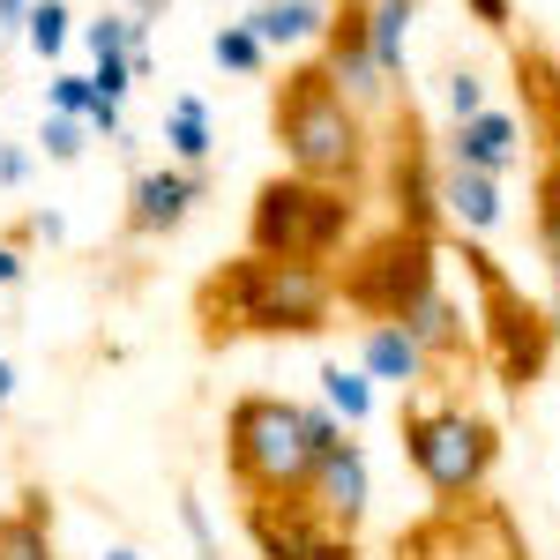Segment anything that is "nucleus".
Segmentation results:
<instances>
[{
  "mask_svg": "<svg viewBox=\"0 0 560 560\" xmlns=\"http://www.w3.org/2000/svg\"><path fill=\"white\" fill-rule=\"evenodd\" d=\"M8 284H23V240H15V232L0 240V292H8Z\"/></svg>",
  "mask_w": 560,
  "mask_h": 560,
  "instance_id": "c85d7f7f",
  "label": "nucleus"
},
{
  "mask_svg": "<svg viewBox=\"0 0 560 560\" xmlns=\"http://www.w3.org/2000/svg\"><path fill=\"white\" fill-rule=\"evenodd\" d=\"M322 68L337 75V90H345L351 105H366V113L396 105V83L382 75V52H374V15H366V0H329Z\"/></svg>",
  "mask_w": 560,
  "mask_h": 560,
  "instance_id": "1a4fd4ad",
  "label": "nucleus"
},
{
  "mask_svg": "<svg viewBox=\"0 0 560 560\" xmlns=\"http://www.w3.org/2000/svg\"><path fill=\"white\" fill-rule=\"evenodd\" d=\"M135 75H142L135 60H97V68H90V83H97V97H128V90H135Z\"/></svg>",
  "mask_w": 560,
  "mask_h": 560,
  "instance_id": "bb28decb",
  "label": "nucleus"
},
{
  "mask_svg": "<svg viewBox=\"0 0 560 560\" xmlns=\"http://www.w3.org/2000/svg\"><path fill=\"white\" fill-rule=\"evenodd\" d=\"M530 240H538L546 277H560V173L553 165H538V187H530Z\"/></svg>",
  "mask_w": 560,
  "mask_h": 560,
  "instance_id": "aec40b11",
  "label": "nucleus"
},
{
  "mask_svg": "<svg viewBox=\"0 0 560 560\" xmlns=\"http://www.w3.org/2000/svg\"><path fill=\"white\" fill-rule=\"evenodd\" d=\"M247 31H255V38L269 45V60H277V52L314 45L329 31V0H261V8H247Z\"/></svg>",
  "mask_w": 560,
  "mask_h": 560,
  "instance_id": "dca6fc26",
  "label": "nucleus"
},
{
  "mask_svg": "<svg viewBox=\"0 0 560 560\" xmlns=\"http://www.w3.org/2000/svg\"><path fill=\"white\" fill-rule=\"evenodd\" d=\"M546 322H553V337H560V277H553V292H546Z\"/></svg>",
  "mask_w": 560,
  "mask_h": 560,
  "instance_id": "473e14b6",
  "label": "nucleus"
},
{
  "mask_svg": "<svg viewBox=\"0 0 560 560\" xmlns=\"http://www.w3.org/2000/svg\"><path fill=\"white\" fill-rule=\"evenodd\" d=\"M269 135L284 150V173L329 179V187H366V173H374L366 105H351L322 60L284 68V83L269 90Z\"/></svg>",
  "mask_w": 560,
  "mask_h": 560,
  "instance_id": "7ed1b4c3",
  "label": "nucleus"
},
{
  "mask_svg": "<svg viewBox=\"0 0 560 560\" xmlns=\"http://www.w3.org/2000/svg\"><path fill=\"white\" fill-rule=\"evenodd\" d=\"M45 105H52V113H68V120H90L97 83H90V75H52V83H45Z\"/></svg>",
  "mask_w": 560,
  "mask_h": 560,
  "instance_id": "a878e982",
  "label": "nucleus"
},
{
  "mask_svg": "<svg viewBox=\"0 0 560 560\" xmlns=\"http://www.w3.org/2000/svg\"><path fill=\"white\" fill-rule=\"evenodd\" d=\"M165 142H173V165H210V113H202V97H179L173 113H165Z\"/></svg>",
  "mask_w": 560,
  "mask_h": 560,
  "instance_id": "412c9836",
  "label": "nucleus"
},
{
  "mask_svg": "<svg viewBox=\"0 0 560 560\" xmlns=\"http://www.w3.org/2000/svg\"><path fill=\"white\" fill-rule=\"evenodd\" d=\"M23 179H31V150L8 142V150H0V187H23Z\"/></svg>",
  "mask_w": 560,
  "mask_h": 560,
  "instance_id": "c756f323",
  "label": "nucleus"
},
{
  "mask_svg": "<svg viewBox=\"0 0 560 560\" xmlns=\"http://www.w3.org/2000/svg\"><path fill=\"white\" fill-rule=\"evenodd\" d=\"M0 560H60L52 553V501L23 493V509L0 516Z\"/></svg>",
  "mask_w": 560,
  "mask_h": 560,
  "instance_id": "f3484780",
  "label": "nucleus"
},
{
  "mask_svg": "<svg viewBox=\"0 0 560 560\" xmlns=\"http://www.w3.org/2000/svg\"><path fill=\"white\" fill-rule=\"evenodd\" d=\"M374 15V52H382V75L404 97V52H411V23H419V0H366Z\"/></svg>",
  "mask_w": 560,
  "mask_h": 560,
  "instance_id": "a211bd4d",
  "label": "nucleus"
},
{
  "mask_svg": "<svg viewBox=\"0 0 560 560\" xmlns=\"http://www.w3.org/2000/svg\"><path fill=\"white\" fill-rule=\"evenodd\" d=\"M23 38H31V52H68V38H75V15H68V0H38L31 8V23H23Z\"/></svg>",
  "mask_w": 560,
  "mask_h": 560,
  "instance_id": "5701e85b",
  "label": "nucleus"
},
{
  "mask_svg": "<svg viewBox=\"0 0 560 560\" xmlns=\"http://www.w3.org/2000/svg\"><path fill=\"white\" fill-rule=\"evenodd\" d=\"M433 292H441V232L396 224V217L382 232H359L351 255L337 261V300L359 322H411Z\"/></svg>",
  "mask_w": 560,
  "mask_h": 560,
  "instance_id": "39448f33",
  "label": "nucleus"
},
{
  "mask_svg": "<svg viewBox=\"0 0 560 560\" xmlns=\"http://www.w3.org/2000/svg\"><path fill=\"white\" fill-rule=\"evenodd\" d=\"M31 8H38V0H0V31H23V23H31Z\"/></svg>",
  "mask_w": 560,
  "mask_h": 560,
  "instance_id": "2f4dec72",
  "label": "nucleus"
},
{
  "mask_svg": "<svg viewBox=\"0 0 560 560\" xmlns=\"http://www.w3.org/2000/svg\"><path fill=\"white\" fill-rule=\"evenodd\" d=\"M456 247H464V269H471V284H478V351H486V366L501 374V388H516V396L538 388L546 366H553V345H560L553 322H546V300H523V284L478 240L456 232Z\"/></svg>",
  "mask_w": 560,
  "mask_h": 560,
  "instance_id": "0eeeda50",
  "label": "nucleus"
},
{
  "mask_svg": "<svg viewBox=\"0 0 560 560\" xmlns=\"http://www.w3.org/2000/svg\"><path fill=\"white\" fill-rule=\"evenodd\" d=\"M135 15H142V23H150V15H158V8H165V0H128Z\"/></svg>",
  "mask_w": 560,
  "mask_h": 560,
  "instance_id": "f704fd0d",
  "label": "nucleus"
},
{
  "mask_svg": "<svg viewBox=\"0 0 560 560\" xmlns=\"http://www.w3.org/2000/svg\"><path fill=\"white\" fill-rule=\"evenodd\" d=\"M202 195H210V179L195 165H150V173L128 179V232L135 240H173Z\"/></svg>",
  "mask_w": 560,
  "mask_h": 560,
  "instance_id": "9d476101",
  "label": "nucleus"
},
{
  "mask_svg": "<svg viewBox=\"0 0 560 560\" xmlns=\"http://www.w3.org/2000/svg\"><path fill=\"white\" fill-rule=\"evenodd\" d=\"M337 269L277 255H232L195 284V337L202 345H247V337H329L337 329Z\"/></svg>",
  "mask_w": 560,
  "mask_h": 560,
  "instance_id": "f257e3e1",
  "label": "nucleus"
},
{
  "mask_svg": "<svg viewBox=\"0 0 560 560\" xmlns=\"http://www.w3.org/2000/svg\"><path fill=\"white\" fill-rule=\"evenodd\" d=\"M83 128H90V120H68V113H45L38 150L52 158V165H75V158H83Z\"/></svg>",
  "mask_w": 560,
  "mask_h": 560,
  "instance_id": "393cba45",
  "label": "nucleus"
},
{
  "mask_svg": "<svg viewBox=\"0 0 560 560\" xmlns=\"http://www.w3.org/2000/svg\"><path fill=\"white\" fill-rule=\"evenodd\" d=\"M322 404H329L345 427H366V419H374V374H366V366H322Z\"/></svg>",
  "mask_w": 560,
  "mask_h": 560,
  "instance_id": "6ab92c4d",
  "label": "nucleus"
},
{
  "mask_svg": "<svg viewBox=\"0 0 560 560\" xmlns=\"http://www.w3.org/2000/svg\"><path fill=\"white\" fill-rule=\"evenodd\" d=\"M441 158H448V165H471V173L509 179L516 158H523V120L501 113V105H486L478 120H456V128L441 135Z\"/></svg>",
  "mask_w": 560,
  "mask_h": 560,
  "instance_id": "f8f14e48",
  "label": "nucleus"
},
{
  "mask_svg": "<svg viewBox=\"0 0 560 560\" xmlns=\"http://www.w3.org/2000/svg\"><path fill=\"white\" fill-rule=\"evenodd\" d=\"M464 15H471L478 31H493V38H501V31L516 23V0H464Z\"/></svg>",
  "mask_w": 560,
  "mask_h": 560,
  "instance_id": "cd10ccee",
  "label": "nucleus"
},
{
  "mask_svg": "<svg viewBox=\"0 0 560 560\" xmlns=\"http://www.w3.org/2000/svg\"><path fill=\"white\" fill-rule=\"evenodd\" d=\"M210 60L224 68V75H269V45L247 31V15H240V23H217V31H210Z\"/></svg>",
  "mask_w": 560,
  "mask_h": 560,
  "instance_id": "4be33fe9",
  "label": "nucleus"
},
{
  "mask_svg": "<svg viewBox=\"0 0 560 560\" xmlns=\"http://www.w3.org/2000/svg\"><path fill=\"white\" fill-rule=\"evenodd\" d=\"M240 523H247L261 560H359V538L337 530L306 493H292V501H247Z\"/></svg>",
  "mask_w": 560,
  "mask_h": 560,
  "instance_id": "6e6552de",
  "label": "nucleus"
},
{
  "mask_svg": "<svg viewBox=\"0 0 560 560\" xmlns=\"http://www.w3.org/2000/svg\"><path fill=\"white\" fill-rule=\"evenodd\" d=\"M366 224V202L359 187H329V179H306V173H277L255 187L247 202V247L277 261H314V269H337L351 255Z\"/></svg>",
  "mask_w": 560,
  "mask_h": 560,
  "instance_id": "20e7f679",
  "label": "nucleus"
},
{
  "mask_svg": "<svg viewBox=\"0 0 560 560\" xmlns=\"http://www.w3.org/2000/svg\"><path fill=\"white\" fill-rule=\"evenodd\" d=\"M345 441V419L329 404H292V396H240L224 411V471L240 501H292L314 486L322 456Z\"/></svg>",
  "mask_w": 560,
  "mask_h": 560,
  "instance_id": "f03ea898",
  "label": "nucleus"
},
{
  "mask_svg": "<svg viewBox=\"0 0 560 560\" xmlns=\"http://www.w3.org/2000/svg\"><path fill=\"white\" fill-rule=\"evenodd\" d=\"M105 560H142V553H135V546H113V553H105Z\"/></svg>",
  "mask_w": 560,
  "mask_h": 560,
  "instance_id": "c9c22d12",
  "label": "nucleus"
},
{
  "mask_svg": "<svg viewBox=\"0 0 560 560\" xmlns=\"http://www.w3.org/2000/svg\"><path fill=\"white\" fill-rule=\"evenodd\" d=\"M306 501L337 523V530H351V538H359L366 501H374V471H366V448H359L351 433L329 448V456H322V471H314V486H306Z\"/></svg>",
  "mask_w": 560,
  "mask_h": 560,
  "instance_id": "9b49d317",
  "label": "nucleus"
},
{
  "mask_svg": "<svg viewBox=\"0 0 560 560\" xmlns=\"http://www.w3.org/2000/svg\"><path fill=\"white\" fill-rule=\"evenodd\" d=\"M359 366H366L374 382H388V388H419V382H433L427 345H419L411 329H396V322H366V329H359Z\"/></svg>",
  "mask_w": 560,
  "mask_h": 560,
  "instance_id": "4468645a",
  "label": "nucleus"
},
{
  "mask_svg": "<svg viewBox=\"0 0 560 560\" xmlns=\"http://www.w3.org/2000/svg\"><path fill=\"white\" fill-rule=\"evenodd\" d=\"M90 135H120V97H97L90 105Z\"/></svg>",
  "mask_w": 560,
  "mask_h": 560,
  "instance_id": "7c9ffc66",
  "label": "nucleus"
},
{
  "mask_svg": "<svg viewBox=\"0 0 560 560\" xmlns=\"http://www.w3.org/2000/svg\"><path fill=\"white\" fill-rule=\"evenodd\" d=\"M8 396H15V366L0 359V404H8Z\"/></svg>",
  "mask_w": 560,
  "mask_h": 560,
  "instance_id": "72a5a7b5",
  "label": "nucleus"
},
{
  "mask_svg": "<svg viewBox=\"0 0 560 560\" xmlns=\"http://www.w3.org/2000/svg\"><path fill=\"white\" fill-rule=\"evenodd\" d=\"M441 105H448V128H456V120H478V113L493 105V97H486V75H478V68H448Z\"/></svg>",
  "mask_w": 560,
  "mask_h": 560,
  "instance_id": "b1692460",
  "label": "nucleus"
},
{
  "mask_svg": "<svg viewBox=\"0 0 560 560\" xmlns=\"http://www.w3.org/2000/svg\"><path fill=\"white\" fill-rule=\"evenodd\" d=\"M404 464L419 471L433 501H478L486 493V478L501 464V433L493 419H478L471 404H456V396H433V404H404Z\"/></svg>",
  "mask_w": 560,
  "mask_h": 560,
  "instance_id": "423d86ee",
  "label": "nucleus"
},
{
  "mask_svg": "<svg viewBox=\"0 0 560 560\" xmlns=\"http://www.w3.org/2000/svg\"><path fill=\"white\" fill-rule=\"evenodd\" d=\"M441 224L464 232V240H486V232L501 224V179L441 158Z\"/></svg>",
  "mask_w": 560,
  "mask_h": 560,
  "instance_id": "ddd939ff",
  "label": "nucleus"
},
{
  "mask_svg": "<svg viewBox=\"0 0 560 560\" xmlns=\"http://www.w3.org/2000/svg\"><path fill=\"white\" fill-rule=\"evenodd\" d=\"M516 83H523L530 135H538V150H546V165L560 173V68H553V52L523 45V52H516Z\"/></svg>",
  "mask_w": 560,
  "mask_h": 560,
  "instance_id": "2eb2a0df",
  "label": "nucleus"
}]
</instances>
